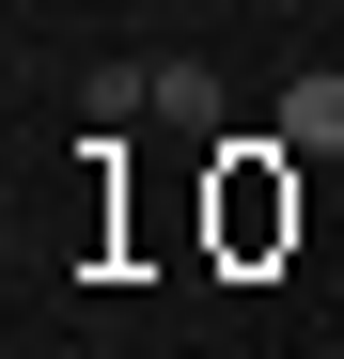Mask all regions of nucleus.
Segmentation results:
<instances>
[{"label":"nucleus","instance_id":"1","mask_svg":"<svg viewBox=\"0 0 344 359\" xmlns=\"http://www.w3.org/2000/svg\"><path fill=\"white\" fill-rule=\"evenodd\" d=\"M157 126H172V141H219V63H204V47L157 63Z\"/></svg>","mask_w":344,"mask_h":359},{"label":"nucleus","instance_id":"2","mask_svg":"<svg viewBox=\"0 0 344 359\" xmlns=\"http://www.w3.org/2000/svg\"><path fill=\"white\" fill-rule=\"evenodd\" d=\"M282 156H344V79H282Z\"/></svg>","mask_w":344,"mask_h":359},{"label":"nucleus","instance_id":"3","mask_svg":"<svg viewBox=\"0 0 344 359\" xmlns=\"http://www.w3.org/2000/svg\"><path fill=\"white\" fill-rule=\"evenodd\" d=\"M282 16H313V0H282Z\"/></svg>","mask_w":344,"mask_h":359},{"label":"nucleus","instance_id":"4","mask_svg":"<svg viewBox=\"0 0 344 359\" xmlns=\"http://www.w3.org/2000/svg\"><path fill=\"white\" fill-rule=\"evenodd\" d=\"M172 16H204V0H172Z\"/></svg>","mask_w":344,"mask_h":359}]
</instances>
